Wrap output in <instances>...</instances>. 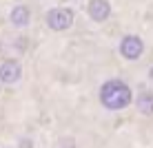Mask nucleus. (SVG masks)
<instances>
[{"mask_svg":"<svg viewBox=\"0 0 153 148\" xmlns=\"http://www.w3.org/2000/svg\"><path fill=\"white\" fill-rule=\"evenodd\" d=\"M29 20H31V11H29V7H25V4H16L11 9V13H9V22H11L13 27H18V29L27 27Z\"/></svg>","mask_w":153,"mask_h":148,"instance_id":"423d86ee","label":"nucleus"},{"mask_svg":"<svg viewBox=\"0 0 153 148\" xmlns=\"http://www.w3.org/2000/svg\"><path fill=\"white\" fill-rule=\"evenodd\" d=\"M22 148H29V141H27V139L22 141Z\"/></svg>","mask_w":153,"mask_h":148,"instance_id":"6e6552de","label":"nucleus"},{"mask_svg":"<svg viewBox=\"0 0 153 148\" xmlns=\"http://www.w3.org/2000/svg\"><path fill=\"white\" fill-rule=\"evenodd\" d=\"M22 77V66L18 60H2L0 62V82L2 84H16Z\"/></svg>","mask_w":153,"mask_h":148,"instance_id":"20e7f679","label":"nucleus"},{"mask_svg":"<svg viewBox=\"0 0 153 148\" xmlns=\"http://www.w3.org/2000/svg\"><path fill=\"white\" fill-rule=\"evenodd\" d=\"M73 18H76V15H73L71 9L56 7V9H51V11H47L45 22H47V27L51 31H67L73 24Z\"/></svg>","mask_w":153,"mask_h":148,"instance_id":"f03ea898","label":"nucleus"},{"mask_svg":"<svg viewBox=\"0 0 153 148\" xmlns=\"http://www.w3.org/2000/svg\"><path fill=\"white\" fill-rule=\"evenodd\" d=\"M149 77H151V82H153V66H151V71H149Z\"/></svg>","mask_w":153,"mask_h":148,"instance_id":"1a4fd4ad","label":"nucleus"},{"mask_svg":"<svg viewBox=\"0 0 153 148\" xmlns=\"http://www.w3.org/2000/svg\"><path fill=\"white\" fill-rule=\"evenodd\" d=\"M89 18L96 20V22H104V20L111 15V4H109V0H89Z\"/></svg>","mask_w":153,"mask_h":148,"instance_id":"39448f33","label":"nucleus"},{"mask_svg":"<svg viewBox=\"0 0 153 148\" xmlns=\"http://www.w3.org/2000/svg\"><path fill=\"white\" fill-rule=\"evenodd\" d=\"M135 106L142 115H153V93L151 91H142L135 99Z\"/></svg>","mask_w":153,"mask_h":148,"instance_id":"0eeeda50","label":"nucleus"},{"mask_svg":"<svg viewBox=\"0 0 153 148\" xmlns=\"http://www.w3.org/2000/svg\"><path fill=\"white\" fill-rule=\"evenodd\" d=\"M142 51H144V42L138 35H124L122 42H120V55L126 57V60H138Z\"/></svg>","mask_w":153,"mask_h":148,"instance_id":"7ed1b4c3","label":"nucleus"},{"mask_svg":"<svg viewBox=\"0 0 153 148\" xmlns=\"http://www.w3.org/2000/svg\"><path fill=\"white\" fill-rule=\"evenodd\" d=\"M100 102L109 110H122L131 104V88L122 80H109L100 86Z\"/></svg>","mask_w":153,"mask_h":148,"instance_id":"f257e3e1","label":"nucleus"}]
</instances>
